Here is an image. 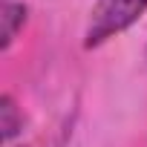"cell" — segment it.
Segmentation results:
<instances>
[{
  "mask_svg": "<svg viewBox=\"0 0 147 147\" xmlns=\"http://www.w3.org/2000/svg\"><path fill=\"white\" fill-rule=\"evenodd\" d=\"M144 12H147V0H95L84 32V46L95 49L107 43L110 38L130 29Z\"/></svg>",
  "mask_w": 147,
  "mask_h": 147,
  "instance_id": "1",
  "label": "cell"
},
{
  "mask_svg": "<svg viewBox=\"0 0 147 147\" xmlns=\"http://www.w3.org/2000/svg\"><path fill=\"white\" fill-rule=\"evenodd\" d=\"M29 9L23 0H3V9H0V49L9 52V46L15 43V38L20 35V29L26 26Z\"/></svg>",
  "mask_w": 147,
  "mask_h": 147,
  "instance_id": "2",
  "label": "cell"
},
{
  "mask_svg": "<svg viewBox=\"0 0 147 147\" xmlns=\"http://www.w3.org/2000/svg\"><path fill=\"white\" fill-rule=\"evenodd\" d=\"M20 133H23V113L18 110L15 98L6 92L0 98V138L3 144H12Z\"/></svg>",
  "mask_w": 147,
  "mask_h": 147,
  "instance_id": "3",
  "label": "cell"
}]
</instances>
